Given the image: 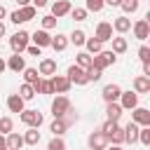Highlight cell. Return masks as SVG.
Wrapping results in <instances>:
<instances>
[{"instance_id": "obj_1", "label": "cell", "mask_w": 150, "mask_h": 150, "mask_svg": "<svg viewBox=\"0 0 150 150\" xmlns=\"http://www.w3.org/2000/svg\"><path fill=\"white\" fill-rule=\"evenodd\" d=\"M68 112H70V101L66 96H56L52 101V115H54V120L56 117H66Z\"/></svg>"}, {"instance_id": "obj_2", "label": "cell", "mask_w": 150, "mask_h": 150, "mask_svg": "<svg viewBox=\"0 0 150 150\" xmlns=\"http://www.w3.org/2000/svg\"><path fill=\"white\" fill-rule=\"evenodd\" d=\"M28 40H30V35H28L26 30H19V33H14V35H12V40H9V45H12L14 54H21L23 49H28Z\"/></svg>"}, {"instance_id": "obj_3", "label": "cell", "mask_w": 150, "mask_h": 150, "mask_svg": "<svg viewBox=\"0 0 150 150\" xmlns=\"http://www.w3.org/2000/svg\"><path fill=\"white\" fill-rule=\"evenodd\" d=\"M115 52H101V54H96L94 56V68H98V70H103V68H108V66H112L115 63Z\"/></svg>"}, {"instance_id": "obj_4", "label": "cell", "mask_w": 150, "mask_h": 150, "mask_svg": "<svg viewBox=\"0 0 150 150\" xmlns=\"http://www.w3.org/2000/svg\"><path fill=\"white\" fill-rule=\"evenodd\" d=\"M68 80H70V82H75V84H87V82H89L87 70H84V68H80V66H70V68H68Z\"/></svg>"}, {"instance_id": "obj_5", "label": "cell", "mask_w": 150, "mask_h": 150, "mask_svg": "<svg viewBox=\"0 0 150 150\" xmlns=\"http://www.w3.org/2000/svg\"><path fill=\"white\" fill-rule=\"evenodd\" d=\"M21 122L28 124V127H33V129H38V127L42 124V115H40L38 110H23V112H21Z\"/></svg>"}, {"instance_id": "obj_6", "label": "cell", "mask_w": 150, "mask_h": 150, "mask_svg": "<svg viewBox=\"0 0 150 150\" xmlns=\"http://www.w3.org/2000/svg\"><path fill=\"white\" fill-rule=\"evenodd\" d=\"M120 105L124 108V110H134V108H138V94L136 91H122V96H120Z\"/></svg>"}, {"instance_id": "obj_7", "label": "cell", "mask_w": 150, "mask_h": 150, "mask_svg": "<svg viewBox=\"0 0 150 150\" xmlns=\"http://www.w3.org/2000/svg\"><path fill=\"white\" fill-rule=\"evenodd\" d=\"M131 122H136L138 127H150V110H145V108H134Z\"/></svg>"}, {"instance_id": "obj_8", "label": "cell", "mask_w": 150, "mask_h": 150, "mask_svg": "<svg viewBox=\"0 0 150 150\" xmlns=\"http://www.w3.org/2000/svg\"><path fill=\"white\" fill-rule=\"evenodd\" d=\"M101 96H103L108 103H115V101L122 96V89H120V84H105L103 91H101Z\"/></svg>"}, {"instance_id": "obj_9", "label": "cell", "mask_w": 150, "mask_h": 150, "mask_svg": "<svg viewBox=\"0 0 150 150\" xmlns=\"http://www.w3.org/2000/svg\"><path fill=\"white\" fill-rule=\"evenodd\" d=\"M52 84H54V91H59V94H66L68 89H70V80H68V75H54L52 77Z\"/></svg>"}, {"instance_id": "obj_10", "label": "cell", "mask_w": 150, "mask_h": 150, "mask_svg": "<svg viewBox=\"0 0 150 150\" xmlns=\"http://www.w3.org/2000/svg\"><path fill=\"white\" fill-rule=\"evenodd\" d=\"M105 143H108V136H105L103 131H94V134L89 136V148H91V150H103Z\"/></svg>"}, {"instance_id": "obj_11", "label": "cell", "mask_w": 150, "mask_h": 150, "mask_svg": "<svg viewBox=\"0 0 150 150\" xmlns=\"http://www.w3.org/2000/svg\"><path fill=\"white\" fill-rule=\"evenodd\" d=\"M134 35H136L138 40H148V38H150V23H148L145 19L136 21V23H134Z\"/></svg>"}, {"instance_id": "obj_12", "label": "cell", "mask_w": 150, "mask_h": 150, "mask_svg": "<svg viewBox=\"0 0 150 150\" xmlns=\"http://www.w3.org/2000/svg\"><path fill=\"white\" fill-rule=\"evenodd\" d=\"M96 38H98L101 42H105V40H112V26H110L108 21H101V23L96 26Z\"/></svg>"}, {"instance_id": "obj_13", "label": "cell", "mask_w": 150, "mask_h": 150, "mask_svg": "<svg viewBox=\"0 0 150 150\" xmlns=\"http://www.w3.org/2000/svg\"><path fill=\"white\" fill-rule=\"evenodd\" d=\"M68 12H73L70 9V2L68 0H56L54 5H52V16H63V14H68Z\"/></svg>"}, {"instance_id": "obj_14", "label": "cell", "mask_w": 150, "mask_h": 150, "mask_svg": "<svg viewBox=\"0 0 150 150\" xmlns=\"http://www.w3.org/2000/svg\"><path fill=\"white\" fill-rule=\"evenodd\" d=\"M33 42L38 47H52V35L47 30H35L33 33Z\"/></svg>"}, {"instance_id": "obj_15", "label": "cell", "mask_w": 150, "mask_h": 150, "mask_svg": "<svg viewBox=\"0 0 150 150\" xmlns=\"http://www.w3.org/2000/svg\"><path fill=\"white\" fill-rule=\"evenodd\" d=\"M7 68H9V70H14V73H21V70H26V61H23V56H21V54H14V56H9V61H7Z\"/></svg>"}, {"instance_id": "obj_16", "label": "cell", "mask_w": 150, "mask_h": 150, "mask_svg": "<svg viewBox=\"0 0 150 150\" xmlns=\"http://www.w3.org/2000/svg\"><path fill=\"white\" fill-rule=\"evenodd\" d=\"M124 134H127V143H136V141L141 138V129H138L136 122H129V124L124 127Z\"/></svg>"}, {"instance_id": "obj_17", "label": "cell", "mask_w": 150, "mask_h": 150, "mask_svg": "<svg viewBox=\"0 0 150 150\" xmlns=\"http://www.w3.org/2000/svg\"><path fill=\"white\" fill-rule=\"evenodd\" d=\"M134 89H136V94H150V77H145V75L136 77L134 80Z\"/></svg>"}, {"instance_id": "obj_18", "label": "cell", "mask_w": 150, "mask_h": 150, "mask_svg": "<svg viewBox=\"0 0 150 150\" xmlns=\"http://www.w3.org/2000/svg\"><path fill=\"white\" fill-rule=\"evenodd\" d=\"M7 108H9L12 112H23V98H21L19 94H12V96L7 98Z\"/></svg>"}, {"instance_id": "obj_19", "label": "cell", "mask_w": 150, "mask_h": 150, "mask_svg": "<svg viewBox=\"0 0 150 150\" xmlns=\"http://www.w3.org/2000/svg\"><path fill=\"white\" fill-rule=\"evenodd\" d=\"M122 110H124V108H122L120 103H108L105 115H108V120H110V122H117V120L122 117Z\"/></svg>"}, {"instance_id": "obj_20", "label": "cell", "mask_w": 150, "mask_h": 150, "mask_svg": "<svg viewBox=\"0 0 150 150\" xmlns=\"http://www.w3.org/2000/svg\"><path fill=\"white\" fill-rule=\"evenodd\" d=\"M56 73V61L54 59H42L40 61V75H54Z\"/></svg>"}, {"instance_id": "obj_21", "label": "cell", "mask_w": 150, "mask_h": 150, "mask_svg": "<svg viewBox=\"0 0 150 150\" xmlns=\"http://www.w3.org/2000/svg\"><path fill=\"white\" fill-rule=\"evenodd\" d=\"M23 77H26V84H33V87H38L40 84V70H35V68H26L23 70Z\"/></svg>"}, {"instance_id": "obj_22", "label": "cell", "mask_w": 150, "mask_h": 150, "mask_svg": "<svg viewBox=\"0 0 150 150\" xmlns=\"http://www.w3.org/2000/svg\"><path fill=\"white\" fill-rule=\"evenodd\" d=\"M23 143H26L23 136H19V134H7V148H9V150H21Z\"/></svg>"}, {"instance_id": "obj_23", "label": "cell", "mask_w": 150, "mask_h": 150, "mask_svg": "<svg viewBox=\"0 0 150 150\" xmlns=\"http://www.w3.org/2000/svg\"><path fill=\"white\" fill-rule=\"evenodd\" d=\"M75 66H80V68L89 70V68L94 66V56H89L87 52H80V54H77V63H75Z\"/></svg>"}, {"instance_id": "obj_24", "label": "cell", "mask_w": 150, "mask_h": 150, "mask_svg": "<svg viewBox=\"0 0 150 150\" xmlns=\"http://www.w3.org/2000/svg\"><path fill=\"white\" fill-rule=\"evenodd\" d=\"M112 26H115V30H117V33H127V30L131 28V21H129L127 16H117V19L112 21Z\"/></svg>"}, {"instance_id": "obj_25", "label": "cell", "mask_w": 150, "mask_h": 150, "mask_svg": "<svg viewBox=\"0 0 150 150\" xmlns=\"http://www.w3.org/2000/svg\"><path fill=\"white\" fill-rule=\"evenodd\" d=\"M66 129H68V120H63V117H56V120L52 122V131H54V136H61Z\"/></svg>"}, {"instance_id": "obj_26", "label": "cell", "mask_w": 150, "mask_h": 150, "mask_svg": "<svg viewBox=\"0 0 150 150\" xmlns=\"http://www.w3.org/2000/svg\"><path fill=\"white\" fill-rule=\"evenodd\" d=\"M52 47H54L56 52H63V49L68 47V38H66V35H56V38H52Z\"/></svg>"}, {"instance_id": "obj_27", "label": "cell", "mask_w": 150, "mask_h": 150, "mask_svg": "<svg viewBox=\"0 0 150 150\" xmlns=\"http://www.w3.org/2000/svg\"><path fill=\"white\" fill-rule=\"evenodd\" d=\"M38 91H35V87L33 84H21V89H19V96L23 98V101H28V98H33Z\"/></svg>"}, {"instance_id": "obj_28", "label": "cell", "mask_w": 150, "mask_h": 150, "mask_svg": "<svg viewBox=\"0 0 150 150\" xmlns=\"http://www.w3.org/2000/svg\"><path fill=\"white\" fill-rule=\"evenodd\" d=\"M23 141H26L28 145H38V143H40V131L30 127V131H26V136H23Z\"/></svg>"}, {"instance_id": "obj_29", "label": "cell", "mask_w": 150, "mask_h": 150, "mask_svg": "<svg viewBox=\"0 0 150 150\" xmlns=\"http://www.w3.org/2000/svg\"><path fill=\"white\" fill-rule=\"evenodd\" d=\"M112 52L115 54H124L127 52V40L124 38H112Z\"/></svg>"}, {"instance_id": "obj_30", "label": "cell", "mask_w": 150, "mask_h": 150, "mask_svg": "<svg viewBox=\"0 0 150 150\" xmlns=\"http://www.w3.org/2000/svg\"><path fill=\"white\" fill-rule=\"evenodd\" d=\"M35 91H40V94H54V84H52V80H40V84L35 87Z\"/></svg>"}, {"instance_id": "obj_31", "label": "cell", "mask_w": 150, "mask_h": 150, "mask_svg": "<svg viewBox=\"0 0 150 150\" xmlns=\"http://www.w3.org/2000/svg\"><path fill=\"white\" fill-rule=\"evenodd\" d=\"M70 42H73V45H77V47H80V45H87V35H84L82 30H73Z\"/></svg>"}, {"instance_id": "obj_32", "label": "cell", "mask_w": 150, "mask_h": 150, "mask_svg": "<svg viewBox=\"0 0 150 150\" xmlns=\"http://www.w3.org/2000/svg\"><path fill=\"white\" fill-rule=\"evenodd\" d=\"M101 45H103V42H101L98 38H91V40H87V49H89L91 54H101Z\"/></svg>"}, {"instance_id": "obj_33", "label": "cell", "mask_w": 150, "mask_h": 150, "mask_svg": "<svg viewBox=\"0 0 150 150\" xmlns=\"http://www.w3.org/2000/svg\"><path fill=\"white\" fill-rule=\"evenodd\" d=\"M12 127H14V122L9 117H0V134H12Z\"/></svg>"}, {"instance_id": "obj_34", "label": "cell", "mask_w": 150, "mask_h": 150, "mask_svg": "<svg viewBox=\"0 0 150 150\" xmlns=\"http://www.w3.org/2000/svg\"><path fill=\"white\" fill-rule=\"evenodd\" d=\"M105 0H87V12H101Z\"/></svg>"}, {"instance_id": "obj_35", "label": "cell", "mask_w": 150, "mask_h": 150, "mask_svg": "<svg viewBox=\"0 0 150 150\" xmlns=\"http://www.w3.org/2000/svg\"><path fill=\"white\" fill-rule=\"evenodd\" d=\"M117 129H120V124H117V122H110V120H108V122L103 124V134H105L108 138H110V136H112V134H115Z\"/></svg>"}, {"instance_id": "obj_36", "label": "cell", "mask_w": 150, "mask_h": 150, "mask_svg": "<svg viewBox=\"0 0 150 150\" xmlns=\"http://www.w3.org/2000/svg\"><path fill=\"white\" fill-rule=\"evenodd\" d=\"M108 141H112V143H117V145H120V143H124V141H127V134H124V129H117V131H115V134H112Z\"/></svg>"}, {"instance_id": "obj_37", "label": "cell", "mask_w": 150, "mask_h": 150, "mask_svg": "<svg viewBox=\"0 0 150 150\" xmlns=\"http://www.w3.org/2000/svg\"><path fill=\"white\" fill-rule=\"evenodd\" d=\"M122 9L124 12H136L138 9V0H122Z\"/></svg>"}, {"instance_id": "obj_38", "label": "cell", "mask_w": 150, "mask_h": 150, "mask_svg": "<svg viewBox=\"0 0 150 150\" xmlns=\"http://www.w3.org/2000/svg\"><path fill=\"white\" fill-rule=\"evenodd\" d=\"M19 12H21V16H23V21H30V19L35 16V7H30V5H28V7H21Z\"/></svg>"}, {"instance_id": "obj_39", "label": "cell", "mask_w": 150, "mask_h": 150, "mask_svg": "<svg viewBox=\"0 0 150 150\" xmlns=\"http://www.w3.org/2000/svg\"><path fill=\"white\" fill-rule=\"evenodd\" d=\"M138 59H141L143 63H148V61H150V47H148V45L138 47Z\"/></svg>"}, {"instance_id": "obj_40", "label": "cell", "mask_w": 150, "mask_h": 150, "mask_svg": "<svg viewBox=\"0 0 150 150\" xmlns=\"http://www.w3.org/2000/svg\"><path fill=\"white\" fill-rule=\"evenodd\" d=\"M47 150H66V145H63V141H61V138H56V136H54V138L49 141Z\"/></svg>"}, {"instance_id": "obj_41", "label": "cell", "mask_w": 150, "mask_h": 150, "mask_svg": "<svg viewBox=\"0 0 150 150\" xmlns=\"http://www.w3.org/2000/svg\"><path fill=\"white\" fill-rule=\"evenodd\" d=\"M70 14H73L75 21H84V19H87V9H82V7H75Z\"/></svg>"}, {"instance_id": "obj_42", "label": "cell", "mask_w": 150, "mask_h": 150, "mask_svg": "<svg viewBox=\"0 0 150 150\" xmlns=\"http://www.w3.org/2000/svg\"><path fill=\"white\" fill-rule=\"evenodd\" d=\"M54 26H56V16H52V14H49V16H42V28H45V30H49V28H54Z\"/></svg>"}, {"instance_id": "obj_43", "label": "cell", "mask_w": 150, "mask_h": 150, "mask_svg": "<svg viewBox=\"0 0 150 150\" xmlns=\"http://www.w3.org/2000/svg\"><path fill=\"white\" fill-rule=\"evenodd\" d=\"M101 73H103V70H98V68H94V66H91V68L87 70V77H89V82H96V80H101Z\"/></svg>"}, {"instance_id": "obj_44", "label": "cell", "mask_w": 150, "mask_h": 150, "mask_svg": "<svg viewBox=\"0 0 150 150\" xmlns=\"http://www.w3.org/2000/svg\"><path fill=\"white\" fill-rule=\"evenodd\" d=\"M143 145H148L150 148V127H143V131H141V138H138Z\"/></svg>"}, {"instance_id": "obj_45", "label": "cell", "mask_w": 150, "mask_h": 150, "mask_svg": "<svg viewBox=\"0 0 150 150\" xmlns=\"http://www.w3.org/2000/svg\"><path fill=\"white\" fill-rule=\"evenodd\" d=\"M12 23H23V16H21V12L16 9V12H12Z\"/></svg>"}, {"instance_id": "obj_46", "label": "cell", "mask_w": 150, "mask_h": 150, "mask_svg": "<svg viewBox=\"0 0 150 150\" xmlns=\"http://www.w3.org/2000/svg\"><path fill=\"white\" fill-rule=\"evenodd\" d=\"M40 49H42V47H38V45H33V47H28L26 52H28V54H33V56H40Z\"/></svg>"}, {"instance_id": "obj_47", "label": "cell", "mask_w": 150, "mask_h": 150, "mask_svg": "<svg viewBox=\"0 0 150 150\" xmlns=\"http://www.w3.org/2000/svg\"><path fill=\"white\" fill-rule=\"evenodd\" d=\"M0 150H9L7 148V138H2V134H0Z\"/></svg>"}, {"instance_id": "obj_48", "label": "cell", "mask_w": 150, "mask_h": 150, "mask_svg": "<svg viewBox=\"0 0 150 150\" xmlns=\"http://www.w3.org/2000/svg\"><path fill=\"white\" fill-rule=\"evenodd\" d=\"M143 73H145V77H150V61L143 63Z\"/></svg>"}, {"instance_id": "obj_49", "label": "cell", "mask_w": 150, "mask_h": 150, "mask_svg": "<svg viewBox=\"0 0 150 150\" xmlns=\"http://www.w3.org/2000/svg\"><path fill=\"white\" fill-rule=\"evenodd\" d=\"M110 7H117V5H122V0H105Z\"/></svg>"}, {"instance_id": "obj_50", "label": "cell", "mask_w": 150, "mask_h": 150, "mask_svg": "<svg viewBox=\"0 0 150 150\" xmlns=\"http://www.w3.org/2000/svg\"><path fill=\"white\" fill-rule=\"evenodd\" d=\"M33 2H35V7H45L47 5V0H33Z\"/></svg>"}, {"instance_id": "obj_51", "label": "cell", "mask_w": 150, "mask_h": 150, "mask_svg": "<svg viewBox=\"0 0 150 150\" xmlns=\"http://www.w3.org/2000/svg\"><path fill=\"white\" fill-rule=\"evenodd\" d=\"M16 2H19L21 7H28V2H30V0H16Z\"/></svg>"}, {"instance_id": "obj_52", "label": "cell", "mask_w": 150, "mask_h": 150, "mask_svg": "<svg viewBox=\"0 0 150 150\" xmlns=\"http://www.w3.org/2000/svg\"><path fill=\"white\" fill-rule=\"evenodd\" d=\"M2 35H5V23L0 21V38H2Z\"/></svg>"}, {"instance_id": "obj_53", "label": "cell", "mask_w": 150, "mask_h": 150, "mask_svg": "<svg viewBox=\"0 0 150 150\" xmlns=\"http://www.w3.org/2000/svg\"><path fill=\"white\" fill-rule=\"evenodd\" d=\"M5 68H7V63H5V61H2V59H0V73H2V70H5Z\"/></svg>"}, {"instance_id": "obj_54", "label": "cell", "mask_w": 150, "mask_h": 150, "mask_svg": "<svg viewBox=\"0 0 150 150\" xmlns=\"http://www.w3.org/2000/svg\"><path fill=\"white\" fill-rule=\"evenodd\" d=\"M5 14H7V12H5V7H2V5H0V19H2V16H5Z\"/></svg>"}, {"instance_id": "obj_55", "label": "cell", "mask_w": 150, "mask_h": 150, "mask_svg": "<svg viewBox=\"0 0 150 150\" xmlns=\"http://www.w3.org/2000/svg\"><path fill=\"white\" fill-rule=\"evenodd\" d=\"M145 21H148V23H150V9H148V14H145Z\"/></svg>"}, {"instance_id": "obj_56", "label": "cell", "mask_w": 150, "mask_h": 150, "mask_svg": "<svg viewBox=\"0 0 150 150\" xmlns=\"http://www.w3.org/2000/svg\"><path fill=\"white\" fill-rule=\"evenodd\" d=\"M110 150H122V148H120V145H112V148H110Z\"/></svg>"}]
</instances>
